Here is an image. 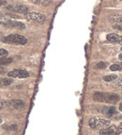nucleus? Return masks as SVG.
<instances>
[{"mask_svg": "<svg viewBox=\"0 0 122 135\" xmlns=\"http://www.w3.org/2000/svg\"><path fill=\"white\" fill-rule=\"evenodd\" d=\"M106 38H107V40L113 42V43L122 44V36H120V35L115 34V33H111V34H108Z\"/></svg>", "mask_w": 122, "mask_h": 135, "instance_id": "obj_8", "label": "nucleus"}, {"mask_svg": "<svg viewBox=\"0 0 122 135\" xmlns=\"http://www.w3.org/2000/svg\"><path fill=\"white\" fill-rule=\"evenodd\" d=\"M9 20L8 18L4 17V16H1L0 15V25H7L8 22H9Z\"/></svg>", "mask_w": 122, "mask_h": 135, "instance_id": "obj_18", "label": "nucleus"}, {"mask_svg": "<svg viewBox=\"0 0 122 135\" xmlns=\"http://www.w3.org/2000/svg\"><path fill=\"white\" fill-rule=\"evenodd\" d=\"M105 68H107V64L105 62H99L96 65V69H104Z\"/></svg>", "mask_w": 122, "mask_h": 135, "instance_id": "obj_17", "label": "nucleus"}, {"mask_svg": "<svg viewBox=\"0 0 122 135\" xmlns=\"http://www.w3.org/2000/svg\"><path fill=\"white\" fill-rule=\"evenodd\" d=\"M24 19L28 20V21H34V22L39 23V24H42V23L45 22L46 17L45 15L42 14L39 12H26L24 13Z\"/></svg>", "mask_w": 122, "mask_h": 135, "instance_id": "obj_3", "label": "nucleus"}, {"mask_svg": "<svg viewBox=\"0 0 122 135\" xmlns=\"http://www.w3.org/2000/svg\"><path fill=\"white\" fill-rule=\"evenodd\" d=\"M13 83V80H12L11 77H9V78H1L0 79V86H10Z\"/></svg>", "mask_w": 122, "mask_h": 135, "instance_id": "obj_11", "label": "nucleus"}, {"mask_svg": "<svg viewBox=\"0 0 122 135\" xmlns=\"http://www.w3.org/2000/svg\"><path fill=\"white\" fill-rule=\"evenodd\" d=\"M122 133V127H116V126H112L110 128L101 129L100 130V134H120Z\"/></svg>", "mask_w": 122, "mask_h": 135, "instance_id": "obj_6", "label": "nucleus"}, {"mask_svg": "<svg viewBox=\"0 0 122 135\" xmlns=\"http://www.w3.org/2000/svg\"><path fill=\"white\" fill-rule=\"evenodd\" d=\"M8 27H13V28H17V29L23 30L25 28V25L24 23L18 22V21H12V20H9L7 25Z\"/></svg>", "mask_w": 122, "mask_h": 135, "instance_id": "obj_9", "label": "nucleus"}, {"mask_svg": "<svg viewBox=\"0 0 122 135\" xmlns=\"http://www.w3.org/2000/svg\"><path fill=\"white\" fill-rule=\"evenodd\" d=\"M28 1L34 3V4H37V5L44 6V7H46V6L49 5V2L47 0H28Z\"/></svg>", "mask_w": 122, "mask_h": 135, "instance_id": "obj_14", "label": "nucleus"}, {"mask_svg": "<svg viewBox=\"0 0 122 135\" xmlns=\"http://www.w3.org/2000/svg\"><path fill=\"white\" fill-rule=\"evenodd\" d=\"M6 4H7V1H6V0H0V7L6 5Z\"/></svg>", "mask_w": 122, "mask_h": 135, "instance_id": "obj_23", "label": "nucleus"}, {"mask_svg": "<svg viewBox=\"0 0 122 135\" xmlns=\"http://www.w3.org/2000/svg\"><path fill=\"white\" fill-rule=\"evenodd\" d=\"M121 51H122V48H121Z\"/></svg>", "mask_w": 122, "mask_h": 135, "instance_id": "obj_28", "label": "nucleus"}, {"mask_svg": "<svg viewBox=\"0 0 122 135\" xmlns=\"http://www.w3.org/2000/svg\"><path fill=\"white\" fill-rule=\"evenodd\" d=\"M116 79H117V75H116V74L105 75V76L103 77V80H104L105 82H113V81H115Z\"/></svg>", "mask_w": 122, "mask_h": 135, "instance_id": "obj_16", "label": "nucleus"}, {"mask_svg": "<svg viewBox=\"0 0 122 135\" xmlns=\"http://www.w3.org/2000/svg\"><path fill=\"white\" fill-rule=\"evenodd\" d=\"M5 107H7V101L0 100V110H2V109L5 108Z\"/></svg>", "mask_w": 122, "mask_h": 135, "instance_id": "obj_21", "label": "nucleus"}, {"mask_svg": "<svg viewBox=\"0 0 122 135\" xmlns=\"http://www.w3.org/2000/svg\"><path fill=\"white\" fill-rule=\"evenodd\" d=\"M118 58H119V60L122 62V53H121V54H119V55H118Z\"/></svg>", "mask_w": 122, "mask_h": 135, "instance_id": "obj_24", "label": "nucleus"}, {"mask_svg": "<svg viewBox=\"0 0 122 135\" xmlns=\"http://www.w3.org/2000/svg\"><path fill=\"white\" fill-rule=\"evenodd\" d=\"M113 28L116 30H118V31H122V24H117V25H113Z\"/></svg>", "mask_w": 122, "mask_h": 135, "instance_id": "obj_20", "label": "nucleus"}, {"mask_svg": "<svg viewBox=\"0 0 122 135\" xmlns=\"http://www.w3.org/2000/svg\"><path fill=\"white\" fill-rule=\"evenodd\" d=\"M88 125L93 130H100L111 125V121L100 117H92L88 121Z\"/></svg>", "mask_w": 122, "mask_h": 135, "instance_id": "obj_2", "label": "nucleus"}, {"mask_svg": "<svg viewBox=\"0 0 122 135\" xmlns=\"http://www.w3.org/2000/svg\"><path fill=\"white\" fill-rule=\"evenodd\" d=\"M7 106L11 107V108L13 109L20 110V109L24 108L25 103H24V101H22V100H11V101H7Z\"/></svg>", "mask_w": 122, "mask_h": 135, "instance_id": "obj_7", "label": "nucleus"}, {"mask_svg": "<svg viewBox=\"0 0 122 135\" xmlns=\"http://www.w3.org/2000/svg\"><path fill=\"white\" fill-rule=\"evenodd\" d=\"M27 1H28V0H27Z\"/></svg>", "mask_w": 122, "mask_h": 135, "instance_id": "obj_29", "label": "nucleus"}, {"mask_svg": "<svg viewBox=\"0 0 122 135\" xmlns=\"http://www.w3.org/2000/svg\"><path fill=\"white\" fill-rule=\"evenodd\" d=\"M1 123H2V119H1V118H0V124H1Z\"/></svg>", "mask_w": 122, "mask_h": 135, "instance_id": "obj_26", "label": "nucleus"}, {"mask_svg": "<svg viewBox=\"0 0 122 135\" xmlns=\"http://www.w3.org/2000/svg\"><path fill=\"white\" fill-rule=\"evenodd\" d=\"M7 9L11 10V11H14V12L23 13V14L28 12V7H27V6L22 5V4H16V5L8 6Z\"/></svg>", "mask_w": 122, "mask_h": 135, "instance_id": "obj_5", "label": "nucleus"}, {"mask_svg": "<svg viewBox=\"0 0 122 135\" xmlns=\"http://www.w3.org/2000/svg\"><path fill=\"white\" fill-rule=\"evenodd\" d=\"M119 111H121L122 112V103H120L119 104Z\"/></svg>", "mask_w": 122, "mask_h": 135, "instance_id": "obj_25", "label": "nucleus"}, {"mask_svg": "<svg viewBox=\"0 0 122 135\" xmlns=\"http://www.w3.org/2000/svg\"><path fill=\"white\" fill-rule=\"evenodd\" d=\"M109 20L113 23H117V24H122V15H114L109 17Z\"/></svg>", "mask_w": 122, "mask_h": 135, "instance_id": "obj_12", "label": "nucleus"}, {"mask_svg": "<svg viewBox=\"0 0 122 135\" xmlns=\"http://www.w3.org/2000/svg\"><path fill=\"white\" fill-rule=\"evenodd\" d=\"M2 41L8 44H15V45H24L27 43L26 38L19 34H11L2 39Z\"/></svg>", "mask_w": 122, "mask_h": 135, "instance_id": "obj_1", "label": "nucleus"}, {"mask_svg": "<svg viewBox=\"0 0 122 135\" xmlns=\"http://www.w3.org/2000/svg\"><path fill=\"white\" fill-rule=\"evenodd\" d=\"M120 101V97L117 94H105V102L116 103Z\"/></svg>", "mask_w": 122, "mask_h": 135, "instance_id": "obj_10", "label": "nucleus"}, {"mask_svg": "<svg viewBox=\"0 0 122 135\" xmlns=\"http://www.w3.org/2000/svg\"><path fill=\"white\" fill-rule=\"evenodd\" d=\"M115 84L117 86H122V79H116Z\"/></svg>", "mask_w": 122, "mask_h": 135, "instance_id": "obj_22", "label": "nucleus"}, {"mask_svg": "<svg viewBox=\"0 0 122 135\" xmlns=\"http://www.w3.org/2000/svg\"><path fill=\"white\" fill-rule=\"evenodd\" d=\"M105 113H106V116H107L108 117H112V116H114L116 113H117V111H116V108L114 106H113V107H108L106 112H105Z\"/></svg>", "mask_w": 122, "mask_h": 135, "instance_id": "obj_13", "label": "nucleus"}, {"mask_svg": "<svg viewBox=\"0 0 122 135\" xmlns=\"http://www.w3.org/2000/svg\"><path fill=\"white\" fill-rule=\"evenodd\" d=\"M8 76L11 78H27L29 76V73L24 69H12L8 72Z\"/></svg>", "mask_w": 122, "mask_h": 135, "instance_id": "obj_4", "label": "nucleus"}, {"mask_svg": "<svg viewBox=\"0 0 122 135\" xmlns=\"http://www.w3.org/2000/svg\"><path fill=\"white\" fill-rule=\"evenodd\" d=\"M109 69L111 71H120V70H122V64H118V63H117V64H113Z\"/></svg>", "mask_w": 122, "mask_h": 135, "instance_id": "obj_15", "label": "nucleus"}, {"mask_svg": "<svg viewBox=\"0 0 122 135\" xmlns=\"http://www.w3.org/2000/svg\"><path fill=\"white\" fill-rule=\"evenodd\" d=\"M8 51L5 49H0V57H3V56H7L8 55Z\"/></svg>", "mask_w": 122, "mask_h": 135, "instance_id": "obj_19", "label": "nucleus"}, {"mask_svg": "<svg viewBox=\"0 0 122 135\" xmlns=\"http://www.w3.org/2000/svg\"><path fill=\"white\" fill-rule=\"evenodd\" d=\"M119 1H122V0H119Z\"/></svg>", "mask_w": 122, "mask_h": 135, "instance_id": "obj_27", "label": "nucleus"}]
</instances>
